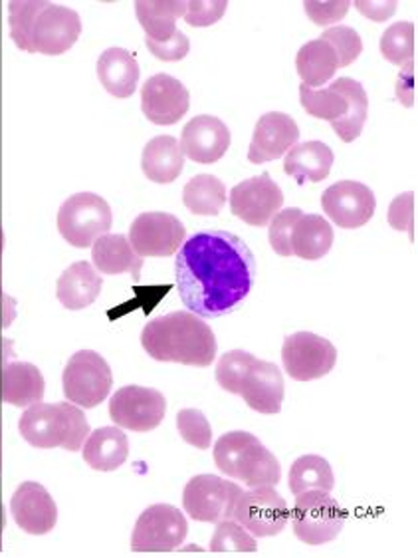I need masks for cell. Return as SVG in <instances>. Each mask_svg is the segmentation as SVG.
Listing matches in <instances>:
<instances>
[{
    "label": "cell",
    "instance_id": "obj_40",
    "mask_svg": "<svg viewBox=\"0 0 418 558\" xmlns=\"http://www.w3.org/2000/svg\"><path fill=\"white\" fill-rule=\"evenodd\" d=\"M304 213L292 207V209H284V211L278 213L272 225H270V233H268V241L274 248L275 253L280 257H292V231H294V225L297 223V219L302 217Z\"/></svg>",
    "mask_w": 418,
    "mask_h": 558
},
{
    "label": "cell",
    "instance_id": "obj_14",
    "mask_svg": "<svg viewBox=\"0 0 418 558\" xmlns=\"http://www.w3.org/2000/svg\"><path fill=\"white\" fill-rule=\"evenodd\" d=\"M287 376L296 381L320 380L337 364V350L330 340L314 332L287 336L282 348Z\"/></svg>",
    "mask_w": 418,
    "mask_h": 558
},
{
    "label": "cell",
    "instance_id": "obj_37",
    "mask_svg": "<svg viewBox=\"0 0 418 558\" xmlns=\"http://www.w3.org/2000/svg\"><path fill=\"white\" fill-rule=\"evenodd\" d=\"M256 356L244 352V350H231L219 360L217 364V381L222 390L238 396L241 393V381H243L246 372L250 369Z\"/></svg>",
    "mask_w": 418,
    "mask_h": 558
},
{
    "label": "cell",
    "instance_id": "obj_34",
    "mask_svg": "<svg viewBox=\"0 0 418 558\" xmlns=\"http://www.w3.org/2000/svg\"><path fill=\"white\" fill-rule=\"evenodd\" d=\"M335 475L330 461L321 456H302L290 470V492H333Z\"/></svg>",
    "mask_w": 418,
    "mask_h": 558
},
{
    "label": "cell",
    "instance_id": "obj_41",
    "mask_svg": "<svg viewBox=\"0 0 418 558\" xmlns=\"http://www.w3.org/2000/svg\"><path fill=\"white\" fill-rule=\"evenodd\" d=\"M389 225L395 231H408L410 241L417 239V193L408 191L393 199L389 207Z\"/></svg>",
    "mask_w": 418,
    "mask_h": 558
},
{
    "label": "cell",
    "instance_id": "obj_16",
    "mask_svg": "<svg viewBox=\"0 0 418 558\" xmlns=\"http://www.w3.org/2000/svg\"><path fill=\"white\" fill-rule=\"evenodd\" d=\"M284 205V193L268 173L246 179L231 191V211L250 227L272 223Z\"/></svg>",
    "mask_w": 418,
    "mask_h": 558
},
{
    "label": "cell",
    "instance_id": "obj_3",
    "mask_svg": "<svg viewBox=\"0 0 418 558\" xmlns=\"http://www.w3.org/2000/svg\"><path fill=\"white\" fill-rule=\"evenodd\" d=\"M142 347L157 362L209 368L217 357V338L209 324L193 313L155 318L142 332Z\"/></svg>",
    "mask_w": 418,
    "mask_h": 558
},
{
    "label": "cell",
    "instance_id": "obj_26",
    "mask_svg": "<svg viewBox=\"0 0 418 558\" xmlns=\"http://www.w3.org/2000/svg\"><path fill=\"white\" fill-rule=\"evenodd\" d=\"M185 168L181 144L173 135H157L144 149L142 169L145 178L159 185H169L179 179Z\"/></svg>",
    "mask_w": 418,
    "mask_h": 558
},
{
    "label": "cell",
    "instance_id": "obj_46",
    "mask_svg": "<svg viewBox=\"0 0 418 558\" xmlns=\"http://www.w3.org/2000/svg\"><path fill=\"white\" fill-rule=\"evenodd\" d=\"M415 72H417V60L405 64L401 80L396 82V96L403 100L405 94H408V108L413 106V100H415Z\"/></svg>",
    "mask_w": 418,
    "mask_h": 558
},
{
    "label": "cell",
    "instance_id": "obj_24",
    "mask_svg": "<svg viewBox=\"0 0 418 558\" xmlns=\"http://www.w3.org/2000/svg\"><path fill=\"white\" fill-rule=\"evenodd\" d=\"M103 280L94 265L86 260L67 267L56 284V296L67 311H82L98 301Z\"/></svg>",
    "mask_w": 418,
    "mask_h": 558
},
{
    "label": "cell",
    "instance_id": "obj_44",
    "mask_svg": "<svg viewBox=\"0 0 418 558\" xmlns=\"http://www.w3.org/2000/svg\"><path fill=\"white\" fill-rule=\"evenodd\" d=\"M147 48H149V52H151L157 60H163V62H179V60H183V58L187 57L188 50H190V40H188L187 36L181 33V31H176L169 40H163V43L147 40Z\"/></svg>",
    "mask_w": 418,
    "mask_h": 558
},
{
    "label": "cell",
    "instance_id": "obj_1",
    "mask_svg": "<svg viewBox=\"0 0 418 558\" xmlns=\"http://www.w3.org/2000/svg\"><path fill=\"white\" fill-rule=\"evenodd\" d=\"M175 279L188 313L221 318L253 291L256 258L241 236L198 231L176 251Z\"/></svg>",
    "mask_w": 418,
    "mask_h": 558
},
{
    "label": "cell",
    "instance_id": "obj_47",
    "mask_svg": "<svg viewBox=\"0 0 418 558\" xmlns=\"http://www.w3.org/2000/svg\"><path fill=\"white\" fill-rule=\"evenodd\" d=\"M0 251H2V231H0ZM2 275V272H0Z\"/></svg>",
    "mask_w": 418,
    "mask_h": 558
},
{
    "label": "cell",
    "instance_id": "obj_35",
    "mask_svg": "<svg viewBox=\"0 0 418 558\" xmlns=\"http://www.w3.org/2000/svg\"><path fill=\"white\" fill-rule=\"evenodd\" d=\"M381 54L395 66H405L417 58V26L413 23L393 24L381 38Z\"/></svg>",
    "mask_w": 418,
    "mask_h": 558
},
{
    "label": "cell",
    "instance_id": "obj_13",
    "mask_svg": "<svg viewBox=\"0 0 418 558\" xmlns=\"http://www.w3.org/2000/svg\"><path fill=\"white\" fill-rule=\"evenodd\" d=\"M165 396L144 386H125L113 393L110 402L111 422L137 434L159 427L165 420Z\"/></svg>",
    "mask_w": 418,
    "mask_h": 558
},
{
    "label": "cell",
    "instance_id": "obj_19",
    "mask_svg": "<svg viewBox=\"0 0 418 558\" xmlns=\"http://www.w3.org/2000/svg\"><path fill=\"white\" fill-rule=\"evenodd\" d=\"M11 513L16 525L28 535H48L58 523V507L52 495L34 481H26L14 492Z\"/></svg>",
    "mask_w": 418,
    "mask_h": 558
},
{
    "label": "cell",
    "instance_id": "obj_23",
    "mask_svg": "<svg viewBox=\"0 0 418 558\" xmlns=\"http://www.w3.org/2000/svg\"><path fill=\"white\" fill-rule=\"evenodd\" d=\"M0 398L2 402L16 408H28L42 402L46 393L42 372L28 362H9L2 366L0 376Z\"/></svg>",
    "mask_w": 418,
    "mask_h": 558
},
{
    "label": "cell",
    "instance_id": "obj_32",
    "mask_svg": "<svg viewBox=\"0 0 418 558\" xmlns=\"http://www.w3.org/2000/svg\"><path fill=\"white\" fill-rule=\"evenodd\" d=\"M292 253L304 260H320L333 246V229L320 215H302L292 231Z\"/></svg>",
    "mask_w": 418,
    "mask_h": 558
},
{
    "label": "cell",
    "instance_id": "obj_18",
    "mask_svg": "<svg viewBox=\"0 0 418 558\" xmlns=\"http://www.w3.org/2000/svg\"><path fill=\"white\" fill-rule=\"evenodd\" d=\"M190 94L179 80L169 74H155L142 89V110L155 125H173L188 112Z\"/></svg>",
    "mask_w": 418,
    "mask_h": 558
},
{
    "label": "cell",
    "instance_id": "obj_4",
    "mask_svg": "<svg viewBox=\"0 0 418 558\" xmlns=\"http://www.w3.org/2000/svg\"><path fill=\"white\" fill-rule=\"evenodd\" d=\"M299 101L309 116L330 122L333 132L345 144H352L364 132L369 113V98L357 80H335L323 89H311L302 84Z\"/></svg>",
    "mask_w": 418,
    "mask_h": 558
},
{
    "label": "cell",
    "instance_id": "obj_9",
    "mask_svg": "<svg viewBox=\"0 0 418 558\" xmlns=\"http://www.w3.org/2000/svg\"><path fill=\"white\" fill-rule=\"evenodd\" d=\"M111 386L110 364L94 350L76 352L62 374L64 396L79 408H98L110 396Z\"/></svg>",
    "mask_w": 418,
    "mask_h": 558
},
{
    "label": "cell",
    "instance_id": "obj_25",
    "mask_svg": "<svg viewBox=\"0 0 418 558\" xmlns=\"http://www.w3.org/2000/svg\"><path fill=\"white\" fill-rule=\"evenodd\" d=\"M98 78L113 98H132L139 82V64L132 52L108 48L98 60Z\"/></svg>",
    "mask_w": 418,
    "mask_h": 558
},
{
    "label": "cell",
    "instance_id": "obj_20",
    "mask_svg": "<svg viewBox=\"0 0 418 558\" xmlns=\"http://www.w3.org/2000/svg\"><path fill=\"white\" fill-rule=\"evenodd\" d=\"M231 147V130L214 116H197L185 125L181 149L195 163H217Z\"/></svg>",
    "mask_w": 418,
    "mask_h": 558
},
{
    "label": "cell",
    "instance_id": "obj_11",
    "mask_svg": "<svg viewBox=\"0 0 418 558\" xmlns=\"http://www.w3.org/2000/svg\"><path fill=\"white\" fill-rule=\"evenodd\" d=\"M188 533L185 514L173 505H151L139 514L133 529L135 553H171L183 545Z\"/></svg>",
    "mask_w": 418,
    "mask_h": 558
},
{
    "label": "cell",
    "instance_id": "obj_45",
    "mask_svg": "<svg viewBox=\"0 0 418 558\" xmlns=\"http://www.w3.org/2000/svg\"><path fill=\"white\" fill-rule=\"evenodd\" d=\"M355 7L359 9V12L367 16V19H371V21H377V23H383L386 19H391L393 14H395L396 2H364V0H359V2H355Z\"/></svg>",
    "mask_w": 418,
    "mask_h": 558
},
{
    "label": "cell",
    "instance_id": "obj_10",
    "mask_svg": "<svg viewBox=\"0 0 418 558\" xmlns=\"http://www.w3.org/2000/svg\"><path fill=\"white\" fill-rule=\"evenodd\" d=\"M241 495L243 489L232 481L217 475H197L185 487L183 507L193 521L217 525L224 519H232Z\"/></svg>",
    "mask_w": 418,
    "mask_h": 558
},
{
    "label": "cell",
    "instance_id": "obj_33",
    "mask_svg": "<svg viewBox=\"0 0 418 558\" xmlns=\"http://www.w3.org/2000/svg\"><path fill=\"white\" fill-rule=\"evenodd\" d=\"M183 203L188 211L198 217H217L221 215L226 203V187L214 175H197L190 179L183 191Z\"/></svg>",
    "mask_w": 418,
    "mask_h": 558
},
{
    "label": "cell",
    "instance_id": "obj_15",
    "mask_svg": "<svg viewBox=\"0 0 418 558\" xmlns=\"http://www.w3.org/2000/svg\"><path fill=\"white\" fill-rule=\"evenodd\" d=\"M185 225L171 213H142L130 229V243L139 257H171L185 241Z\"/></svg>",
    "mask_w": 418,
    "mask_h": 558
},
{
    "label": "cell",
    "instance_id": "obj_39",
    "mask_svg": "<svg viewBox=\"0 0 418 558\" xmlns=\"http://www.w3.org/2000/svg\"><path fill=\"white\" fill-rule=\"evenodd\" d=\"M176 427L188 446L209 449L212 444V427L200 410H181L176 413Z\"/></svg>",
    "mask_w": 418,
    "mask_h": 558
},
{
    "label": "cell",
    "instance_id": "obj_28",
    "mask_svg": "<svg viewBox=\"0 0 418 558\" xmlns=\"http://www.w3.org/2000/svg\"><path fill=\"white\" fill-rule=\"evenodd\" d=\"M94 267L103 275H123L130 272L133 279H142L144 258L133 251L125 235H103L91 245Z\"/></svg>",
    "mask_w": 418,
    "mask_h": 558
},
{
    "label": "cell",
    "instance_id": "obj_21",
    "mask_svg": "<svg viewBox=\"0 0 418 558\" xmlns=\"http://www.w3.org/2000/svg\"><path fill=\"white\" fill-rule=\"evenodd\" d=\"M299 140V128L296 120L287 113H265L254 130L253 144L248 147L250 163H268L286 156Z\"/></svg>",
    "mask_w": 418,
    "mask_h": 558
},
{
    "label": "cell",
    "instance_id": "obj_42",
    "mask_svg": "<svg viewBox=\"0 0 418 558\" xmlns=\"http://www.w3.org/2000/svg\"><path fill=\"white\" fill-rule=\"evenodd\" d=\"M229 9V2L226 0H190L187 2V9H185V23L188 26H195V28H205V26H212L214 23H219L224 12Z\"/></svg>",
    "mask_w": 418,
    "mask_h": 558
},
{
    "label": "cell",
    "instance_id": "obj_27",
    "mask_svg": "<svg viewBox=\"0 0 418 558\" xmlns=\"http://www.w3.org/2000/svg\"><path fill=\"white\" fill-rule=\"evenodd\" d=\"M333 151L323 142H306L294 146L284 159V171L290 178L296 179L299 185L320 183L330 178L333 168Z\"/></svg>",
    "mask_w": 418,
    "mask_h": 558
},
{
    "label": "cell",
    "instance_id": "obj_31",
    "mask_svg": "<svg viewBox=\"0 0 418 558\" xmlns=\"http://www.w3.org/2000/svg\"><path fill=\"white\" fill-rule=\"evenodd\" d=\"M296 68L302 84L308 88H320L330 82L340 70V60L335 50L325 40H309L297 52Z\"/></svg>",
    "mask_w": 418,
    "mask_h": 558
},
{
    "label": "cell",
    "instance_id": "obj_43",
    "mask_svg": "<svg viewBox=\"0 0 418 558\" xmlns=\"http://www.w3.org/2000/svg\"><path fill=\"white\" fill-rule=\"evenodd\" d=\"M352 9V2L342 0V2H316V0H306L304 11L309 16L311 23L318 26H330L347 16V11Z\"/></svg>",
    "mask_w": 418,
    "mask_h": 558
},
{
    "label": "cell",
    "instance_id": "obj_12",
    "mask_svg": "<svg viewBox=\"0 0 418 558\" xmlns=\"http://www.w3.org/2000/svg\"><path fill=\"white\" fill-rule=\"evenodd\" d=\"M232 519L256 538H266L284 531L290 521V507L272 485H258L250 492H243Z\"/></svg>",
    "mask_w": 418,
    "mask_h": 558
},
{
    "label": "cell",
    "instance_id": "obj_6",
    "mask_svg": "<svg viewBox=\"0 0 418 558\" xmlns=\"http://www.w3.org/2000/svg\"><path fill=\"white\" fill-rule=\"evenodd\" d=\"M214 463L232 480L248 487L272 485L282 480V468L270 449L248 432H229L214 444Z\"/></svg>",
    "mask_w": 418,
    "mask_h": 558
},
{
    "label": "cell",
    "instance_id": "obj_36",
    "mask_svg": "<svg viewBox=\"0 0 418 558\" xmlns=\"http://www.w3.org/2000/svg\"><path fill=\"white\" fill-rule=\"evenodd\" d=\"M212 553H256L258 543L238 521L224 519L217 523V531L210 541Z\"/></svg>",
    "mask_w": 418,
    "mask_h": 558
},
{
    "label": "cell",
    "instance_id": "obj_8",
    "mask_svg": "<svg viewBox=\"0 0 418 558\" xmlns=\"http://www.w3.org/2000/svg\"><path fill=\"white\" fill-rule=\"evenodd\" d=\"M111 223V207L96 193H76L58 211V231L76 248H88L99 236L108 235Z\"/></svg>",
    "mask_w": 418,
    "mask_h": 558
},
{
    "label": "cell",
    "instance_id": "obj_30",
    "mask_svg": "<svg viewBox=\"0 0 418 558\" xmlns=\"http://www.w3.org/2000/svg\"><path fill=\"white\" fill-rule=\"evenodd\" d=\"M187 2L183 0H137V21L144 26L147 40L163 43L176 33V19L185 14Z\"/></svg>",
    "mask_w": 418,
    "mask_h": 558
},
{
    "label": "cell",
    "instance_id": "obj_17",
    "mask_svg": "<svg viewBox=\"0 0 418 558\" xmlns=\"http://www.w3.org/2000/svg\"><path fill=\"white\" fill-rule=\"evenodd\" d=\"M321 207L342 229H359L373 219V191L359 181H337L321 195Z\"/></svg>",
    "mask_w": 418,
    "mask_h": 558
},
{
    "label": "cell",
    "instance_id": "obj_5",
    "mask_svg": "<svg viewBox=\"0 0 418 558\" xmlns=\"http://www.w3.org/2000/svg\"><path fill=\"white\" fill-rule=\"evenodd\" d=\"M21 436L38 449L62 447L79 451L88 439L89 424L74 403H33L21 417Z\"/></svg>",
    "mask_w": 418,
    "mask_h": 558
},
{
    "label": "cell",
    "instance_id": "obj_7",
    "mask_svg": "<svg viewBox=\"0 0 418 558\" xmlns=\"http://www.w3.org/2000/svg\"><path fill=\"white\" fill-rule=\"evenodd\" d=\"M347 511L325 492H304L296 495L290 521L297 541L318 547L335 541L342 533Z\"/></svg>",
    "mask_w": 418,
    "mask_h": 558
},
{
    "label": "cell",
    "instance_id": "obj_22",
    "mask_svg": "<svg viewBox=\"0 0 418 558\" xmlns=\"http://www.w3.org/2000/svg\"><path fill=\"white\" fill-rule=\"evenodd\" d=\"M284 376L280 368L272 362L265 360H254L253 366L246 372L243 381H241V393L244 402L253 408L254 412L274 415L282 410L284 402Z\"/></svg>",
    "mask_w": 418,
    "mask_h": 558
},
{
    "label": "cell",
    "instance_id": "obj_29",
    "mask_svg": "<svg viewBox=\"0 0 418 558\" xmlns=\"http://www.w3.org/2000/svg\"><path fill=\"white\" fill-rule=\"evenodd\" d=\"M130 456V441L122 427H101L86 439L84 461L91 470L108 473L122 468Z\"/></svg>",
    "mask_w": 418,
    "mask_h": 558
},
{
    "label": "cell",
    "instance_id": "obj_2",
    "mask_svg": "<svg viewBox=\"0 0 418 558\" xmlns=\"http://www.w3.org/2000/svg\"><path fill=\"white\" fill-rule=\"evenodd\" d=\"M9 26L14 45L30 54L60 57L76 45L82 19L76 11L46 0L9 2Z\"/></svg>",
    "mask_w": 418,
    "mask_h": 558
},
{
    "label": "cell",
    "instance_id": "obj_38",
    "mask_svg": "<svg viewBox=\"0 0 418 558\" xmlns=\"http://www.w3.org/2000/svg\"><path fill=\"white\" fill-rule=\"evenodd\" d=\"M321 40H325L328 45L335 50L340 68L352 66L357 58L361 57L364 43L359 33L352 26H333L321 34Z\"/></svg>",
    "mask_w": 418,
    "mask_h": 558
}]
</instances>
